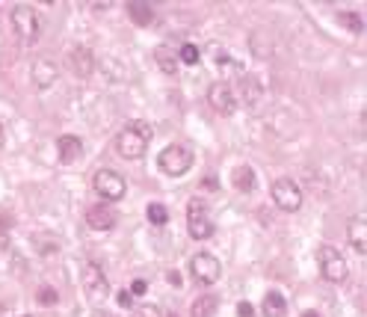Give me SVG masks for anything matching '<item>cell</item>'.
Segmentation results:
<instances>
[{
	"label": "cell",
	"mask_w": 367,
	"mask_h": 317,
	"mask_svg": "<svg viewBox=\"0 0 367 317\" xmlns=\"http://www.w3.org/2000/svg\"><path fill=\"white\" fill-rule=\"evenodd\" d=\"M86 225L95 232H110L116 225V211L110 205H92L86 207Z\"/></svg>",
	"instance_id": "obj_10"
},
{
	"label": "cell",
	"mask_w": 367,
	"mask_h": 317,
	"mask_svg": "<svg viewBox=\"0 0 367 317\" xmlns=\"http://www.w3.org/2000/svg\"><path fill=\"white\" fill-rule=\"evenodd\" d=\"M12 30H15V36L21 39V42H36L39 39V15H36V9H30V6H15L12 9Z\"/></svg>",
	"instance_id": "obj_6"
},
{
	"label": "cell",
	"mask_w": 367,
	"mask_h": 317,
	"mask_svg": "<svg viewBox=\"0 0 367 317\" xmlns=\"http://www.w3.org/2000/svg\"><path fill=\"white\" fill-rule=\"evenodd\" d=\"M56 300H59V294L54 288H42V291H39V303H42V305H54Z\"/></svg>",
	"instance_id": "obj_25"
},
{
	"label": "cell",
	"mask_w": 367,
	"mask_h": 317,
	"mask_svg": "<svg viewBox=\"0 0 367 317\" xmlns=\"http://www.w3.org/2000/svg\"><path fill=\"white\" fill-rule=\"evenodd\" d=\"M237 314H240V317H255V309L249 303H240V305H237Z\"/></svg>",
	"instance_id": "obj_28"
},
{
	"label": "cell",
	"mask_w": 367,
	"mask_h": 317,
	"mask_svg": "<svg viewBox=\"0 0 367 317\" xmlns=\"http://www.w3.org/2000/svg\"><path fill=\"white\" fill-rule=\"evenodd\" d=\"M190 273H193V279L198 282V285H213L216 279H220V273H222V267H220V261H216V255H211V252H198V255H193V261H190Z\"/></svg>",
	"instance_id": "obj_8"
},
{
	"label": "cell",
	"mask_w": 367,
	"mask_h": 317,
	"mask_svg": "<svg viewBox=\"0 0 367 317\" xmlns=\"http://www.w3.org/2000/svg\"><path fill=\"white\" fill-rule=\"evenodd\" d=\"M145 214H148V223H154V225L169 223V211H166V205H160V202H148Z\"/></svg>",
	"instance_id": "obj_22"
},
{
	"label": "cell",
	"mask_w": 367,
	"mask_h": 317,
	"mask_svg": "<svg viewBox=\"0 0 367 317\" xmlns=\"http://www.w3.org/2000/svg\"><path fill=\"white\" fill-rule=\"evenodd\" d=\"M190 311H193V317H213V311H216V296H211V294L198 296Z\"/></svg>",
	"instance_id": "obj_21"
},
{
	"label": "cell",
	"mask_w": 367,
	"mask_h": 317,
	"mask_svg": "<svg viewBox=\"0 0 367 317\" xmlns=\"http://www.w3.org/2000/svg\"><path fill=\"white\" fill-rule=\"evenodd\" d=\"M341 24H346V27L353 30V33H359V30H361V18L355 15V12H344V15H341Z\"/></svg>",
	"instance_id": "obj_24"
},
{
	"label": "cell",
	"mask_w": 367,
	"mask_h": 317,
	"mask_svg": "<svg viewBox=\"0 0 367 317\" xmlns=\"http://www.w3.org/2000/svg\"><path fill=\"white\" fill-rule=\"evenodd\" d=\"M231 184H234L240 193H252L255 187H258V175H255L252 166H237L234 175H231Z\"/></svg>",
	"instance_id": "obj_16"
},
{
	"label": "cell",
	"mask_w": 367,
	"mask_h": 317,
	"mask_svg": "<svg viewBox=\"0 0 367 317\" xmlns=\"http://www.w3.org/2000/svg\"><path fill=\"white\" fill-rule=\"evenodd\" d=\"M302 317H320V314H317V311H302Z\"/></svg>",
	"instance_id": "obj_30"
},
{
	"label": "cell",
	"mask_w": 367,
	"mask_h": 317,
	"mask_svg": "<svg viewBox=\"0 0 367 317\" xmlns=\"http://www.w3.org/2000/svg\"><path fill=\"white\" fill-rule=\"evenodd\" d=\"M175 57H178V63H184V65H196L198 59H202V54H198V48H196L193 42L181 45V51H178Z\"/></svg>",
	"instance_id": "obj_23"
},
{
	"label": "cell",
	"mask_w": 367,
	"mask_h": 317,
	"mask_svg": "<svg viewBox=\"0 0 367 317\" xmlns=\"http://www.w3.org/2000/svg\"><path fill=\"white\" fill-rule=\"evenodd\" d=\"M118 305H122V309H127V305H131V294H127V291L118 294Z\"/></svg>",
	"instance_id": "obj_29"
},
{
	"label": "cell",
	"mask_w": 367,
	"mask_h": 317,
	"mask_svg": "<svg viewBox=\"0 0 367 317\" xmlns=\"http://www.w3.org/2000/svg\"><path fill=\"white\" fill-rule=\"evenodd\" d=\"M148 136H151V127H148L143 119H136L127 127H122L116 136V152L125 157V161H140L148 148Z\"/></svg>",
	"instance_id": "obj_1"
},
{
	"label": "cell",
	"mask_w": 367,
	"mask_h": 317,
	"mask_svg": "<svg viewBox=\"0 0 367 317\" xmlns=\"http://www.w3.org/2000/svg\"><path fill=\"white\" fill-rule=\"evenodd\" d=\"M145 291H148V282H143V279H136L131 288H127V294H131V296H143Z\"/></svg>",
	"instance_id": "obj_27"
},
{
	"label": "cell",
	"mask_w": 367,
	"mask_h": 317,
	"mask_svg": "<svg viewBox=\"0 0 367 317\" xmlns=\"http://www.w3.org/2000/svg\"><path fill=\"white\" fill-rule=\"evenodd\" d=\"M127 15H131L134 24H140V27H151L154 24L151 3H127Z\"/></svg>",
	"instance_id": "obj_18"
},
{
	"label": "cell",
	"mask_w": 367,
	"mask_h": 317,
	"mask_svg": "<svg viewBox=\"0 0 367 317\" xmlns=\"http://www.w3.org/2000/svg\"><path fill=\"white\" fill-rule=\"evenodd\" d=\"M240 92H243V101L249 107H255L258 98H261V83H258L255 77H243V81H240Z\"/></svg>",
	"instance_id": "obj_20"
},
{
	"label": "cell",
	"mask_w": 367,
	"mask_h": 317,
	"mask_svg": "<svg viewBox=\"0 0 367 317\" xmlns=\"http://www.w3.org/2000/svg\"><path fill=\"white\" fill-rule=\"evenodd\" d=\"M56 74H59V68L51 63V59H39V63L33 65V83H36L39 89L54 86V83H56Z\"/></svg>",
	"instance_id": "obj_14"
},
{
	"label": "cell",
	"mask_w": 367,
	"mask_h": 317,
	"mask_svg": "<svg viewBox=\"0 0 367 317\" xmlns=\"http://www.w3.org/2000/svg\"><path fill=\"white\" fill-rule=\"evenodd\" d=\"M187 229H190L193 241H207L213 234L211 214H207L202 199H190V205H187Z\"/></svg>",
	"instance_id": "obj_3"
},
{
	"label": "cell",
	"mask_w": 367,
	"mask_h": 317,
	"mask_svg": "<svg viewBox=\"0 0 367 317\" xmlns=\"http://www.w3.org/2000/svg\"><path fill=\"white\" fill-rule=\"evenodd\" d=\"M157 163H160V170L166 175H187L190 172V166H193V152H190V145H181V143H175V145H166L160 157H157Z\"/></svg>",
	"instance_id": "obj_2"
},
{
	"label": "cell",
	"mask_w": 367,
	"mask_h": 317,
	"mask_svg": "<svg viewBox=\"0 0 367 317\" xmlns=\"http://www.w3.org/2000/svg\"><path fill=\"white\" fill-rule=\"evenodd\" d=\"M81 276H83V288H86L89 294H95V296H101V294H104L107 285H104V273H101V267H98V264L86 261Z\"/></svg>",
	"instance_id": "obj_13"
},
{
	"label": "cell",
	"mask_w": 367,
	"mask_h": 317,
	"mask_svg": "<svg viewBox=\"0 0 367 317\" xmlns=\"http://www.w3.org/2000/svg\"><path fill=\"white\" fill-rule=\"evenodd\" d=\"M346 232H350V241H353V246H355V252L364 255V249H367V220H364L361 214L353 216L350 225H346Z\"/></svg>",
	"instance_id": "obj_15"
},
{
	"label": "cell",
	"mask_w": 367,
	"mask_h": 317,
	"mask_svg": "<svg viewBox=\"0 0 367 317\" xmlns=\"http://www.w3.org/2000/svg\"><path fill=\"white\" fill-rule=\"evenodd\" d=\"M154 59H157V65L163 68V74H178V57H175V51H169V48H157V54H154Z\"/></svg>",
	"instance_id": "obj_19"
},
{
	"label": "cell",
	"mask_w": 367,
	"mask_h": 317,
	"mask_svg": "<svg viewBox=\"0 0 367 317\" xmlns=\"http://www.w3.org/2000/svg\"><path fill=\"white\" fill-rule=\"evenodd\" d=\"M134 317H163V311L157 309V305H140V309L134 311Z\"/></svg>",
	"instance_id": "obj_26"
},
{
	"label": "cell",
	"mask_w": 367,
	"mask_h": 317,
	"mask_svg": "<svg viewBox=\"0 0 367 317\" xmlns=\"http://www.w3.org/2000/svg\"><path fill=\"white\" fill-rule=\"evenodd\" d=\"M92 187H95V193L101 196V199H107V202H118L125 196V190H127L125 178L118 172H113V170H98Z\"/></svg>",
	"instance_id": "obj_5"
},
{
	"label": "cell",
	"mask_w": 367,
	"mask_h": 317,
	"mask_svg": "<svg viewBox=\"0 0 367 317\" xmlns=\"http://www.w3.org/2000/svg\"><path fill=\"white\" fill-rule=\"evenodd\" d=\"M317 261H320L323 279H329V282H344L346 279V261H344V255L335 249V246H320Z\"/></svg>",
	"instance_id": "obj_7"
},
{
	"label": "cell",
	"mask_w": 367,
	"mask_h": 317,
	"mask_svg": "<svg viewBox=\"0 0 367 317\" xmlns=\"http://www.w3.org/2000/svg\"><path fill=\"white\" fill-rule=\"evenodd\" d=\"M261 311H264V317H284L287 300H284L279 291H270V294L264 296V303H261Z\"/></svg>",
	"instance_id": "obj_17"
},
{
	"label": "cell",
	"mask_w": 367,
	"mask_h": 317,
	"mask_svg": "<svg viewBox=\"0 0 367 317\" xmlns=\"http://www.w3.org/2000/svg\"><path fill=\"white\" fill-rule=\"evenodd\" d=\"M68 68L77 74V77H89L95 68V59H92V51L83 45H74L72 51H68Z\"/></svg>",
	"instance_id": "obj_11"
},
{
	"label": "cell",
	"mask_w": 367,
	"mask_h": 317,
	"mask_svg": "<svg viewBox=\"0 0 367 317\" xmlns=\"http://www.w3.org/2000/svg\"><path fill=\"white\" fill-rule=\"evenodd\" d=\"M207 101H211L213 110L222 113V116H231L234 107H237V101H234V89L228 86L225 81L211 83V89H207Z\"/></svg>",
	"instance_id": "obj_9"
},
{
	"label": "cell",
	"mask_w": 367,
	"mask_h": 317,
	"mask_svg": "<svg viewBox=\"0 0 367 317\" xmlns=\"http://www.w3.org/2000/svg\"><path fill=\"white\" fill-rule=\"evenodd\" d=\"M270 193H273V202L279 205L282 211H300L302 207V190L293 178H275Z\"/></svg>",
	"instance_id": "obj_4"
},
{
	"label": "cell",
	"mask_w": 367,
	"mask_h": 317,
	"mask_svg": "<svg viewBox=\"0 0 367 317\" xmlns=\"http://www.w3.org/2000/svg\"><path fill=\"white\" fill-rule=\"evenodd\" d=\"M0 143H3V134H0Z\"/></svg>",
	"instance_id": "obj_31"
},
{
	"label": "cell",
	"mask_w": 367,
	"mask_h": 317,
	"mask_svg": "<svg viewBox=\"0 0 367 317\" xmlns=\"http://www.w3.org/2000/svg\"><path fill=\"white\" fill-rule=\"evenodd\" d=\"M56 152H59V161H63V163H72V161H77V157L83 154V140H81V136H74V134H65V136H59V140H56Z\"/></svg>",
	"instance_id": "obj_12"
}]
</instances>
